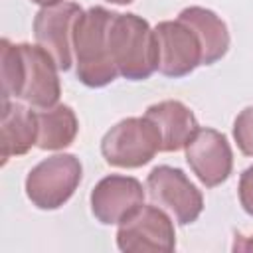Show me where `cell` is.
Here are the masks:
<instances>
[{
	"label": "cell",
	"mask_w": 253,
	"mask_h": 253,
	"mask_svg": "<svg viewBox=\"0 0 253 253\" xmlns=\"http://www.w3.org/2000/svg\"><path fill=\"white\" fill-rule=\"evenodd\" d=\"M55 59L40 45L12 43L8 38L0 42V73L2 99H22L32 107L49 109L57 105L61 85Z\"/></svg>",
	"instance_id": "1"
},
{
	"label": "cell",
	"mask_w": 253,
	"mask_h": 253,
	"mask_svg": "<svg viewBox=\"0 0 253 253\" xmlns=\"http://www.w3.org/2000/svg\"><path fill=\"white\" fill-rule=\"evenodd\" d=\"M115 12L93 6L83 10L73 30V53L77 79L93 89L113 83L119 75L109 49V26Z\"/></svg>",
	"instance_id": "2"
},
{
	"label": "cell",
	"mask_w": 253,
	"mask_h": 253,
	"mask_svg": "<svg viewBox=\"0 0 253 253\" xmlns=\"http://www.w3.org/2000/svg\"><path fill=\"white\" fill-rule=\"evenodd\" d=\"M109 49L119 75L144 81L158 69V45L150 24L132 12H115L109 26Z\"/></svg>",
	"instance_id": "3"
},
{
	"label": "cell",
	"mask_w": 253,
	"mask_h": 253,
	"mask_svg": "<svg viewBox=\"0 0 253 253\" xmlns=\"http://www.w3.org/2000/svg\"><path fill=\"white\" fill-rule=\"evenodd\" d=\"M162 150L156 125L146 117L119 121L101 140V154L115 168H140Z\"/></svg>",
	"instance_id": "4"
},
{
	"label": "cell",
	"mask_w": 253,
	"mask_h": 253,
	"mask_svg": "<svg viewBox=\"0 0 253 253\" xmlns=\"http://www.w3.org/2000/svg\"><path fill=\"white\" fill-rule=\"evenodd\" d=\"M81 176L83 166L75 154H53L28 172L26 196L40 210H57L75 194Z\"/></svg>",
	"instance_id": "5"
},
{
	"label": "cell",
	"mask_w": 253,
	"mask_h": 253,
	"mask_svg": "<svg viewBox=\"0 0 253 253\" xmlns=\"http://www.w3.org/2000/svg\"><path fill=\"white\" fill-rule=\"evenodd\" d=\"M117 247L125 253H170L176 247L174 223L160 206L142 204L138 210H134L126 219L119 223Z\"/></svg>",
	"instance_id": "6"
},
{
	"label": "cell",
	"mask_w": 253,
	"mask_h": 253,
	"mask_svg": "<svg viewBox=\"0 0 253 253\" xmlns=\"http://www.w3.org/2000/svg\"><path fill=\"white\" fill-rule=\"evenodd\" d=\"M146 190L152 204L168 210L180 225L194 223L204 210V196L198 186L174 166H156L146 178Z\"/></svg>",
	"instance_id": "7"
},
{
	"label": "cell",
	"mask_w": 253,
	"mask_h": 253,
	"mask_svg": "<svg viewBox=\"0 0 253 253\" xmlns=\"http://www.w3.org/2000/svg\"><path fill=\"white\" fill-rule=\"evenodd\" d=\"M83 14L75 2H57L42 6L34 18L36 42L55 59L59 71L71 69L73 63V30Z\"/></svg>",
	"instance_id": "8"
},
{
	"label": "cell",
	"mask_w": 253,
	"mask_h": 253,
	"mask_svg": "<svg viewBox=\"0 0 253 253\" xmlns=\"http://www.w3.org/2000/svg\"><path fill=\"white\" fill-rule=\"evenodd\" d=\"M158 45V71L166 77H186L202 65V43L182 20H166L154 28Z\"/></svg>",
	"instance_id": "9"
},
{
	"label": "cell",
	"mask_w": 253,
	"mask_h": 253,
	"mask_svg": "<svg viewBox=\"0 0 253 253\" xmlns=\"http://www.w3.org/2000/svg\"><path fill=\"white\" fill-rule=\"evenodd\" d=\"M186 162L206 188L223 184L233 170V152L227 136L215 128H198L186 144Z\"/></svg>",
	"instance_id": "10"
},
{
	"label": "cell",
	"mask_w": 253,
	"mask_h": 253,
	"mask_svg": "<svg viewBox=\"0 0 253 253\" xmlns=\"http://www.w3.org/2000/svg\"><path fill=\"white\" fill-rule=\"evenodd\" d=\"M142 204L144 188L132 176H105L91 192V211L103 225L121 223Z\"/></svg>",
	"instance_id": "11"
},
{
	"label": "cell",
	"mask_w": 253,
	"mask_h": 253,
	"mask_svg": "<svg viewBox=\"0 0 253 253\" xmlns=\"http://www.w3.org/2000/svg\"><path fill=\"white\" fill-rule=\"evenodd\" d=\"M144 117L156 125L162 138V152H178L186 148L190 138L200 128L196 115L190 111V107L176 99L150 105Z\"/></svg>",
	"instance_id": "12"
},
{
	"label": "cell",
	"mask_w": 253,
	"mask_h": 253,
	"mask_svg": "<svg viewBox=\"0 0 253 253\" xmlns=\"http://www.w3.org/2000/svg\"><path fill=\"white\" fill-rule=\"evenodd\" d=\"M34 144H38V113L26 105L4 101L0 126L2 164H6L12 156L26 154Z\"/></svg>",
	"instance_id": "13"
},
{
	"label": "cell",
	"mask_w": 253,
	"mask_h": 253,
	"mask_svg": "<svg viewBox=\"0 0 253 253\" xmlns=\"http://www.w3.org/2000/svg\"><path fill=\"white\" fill-rule=\"evenodd\" d=\"M178 20L186 22L200 38L202 51H204L202 65H211L227 53L229 32H227L225 22L213 10H208L202 6H190L180 12Z\"/></svg>",
	"instance_id": "14"
},
{
	"label": "cell",
	"mask_w": 253,
	"mask_h": 253,
	"mask_svg": "<svg viewBox=\"0 0 253 253\" xmlns=\"http://www.w3.org/2000/svg\"><path fill=\"white\" fill-rule=\"evenodd\" d=\"M79 132V121L69 105H53L38 113V148L61 150L73 144Z\"/></svg>",
	"instance_id": "15"
},
{
	"label": "cell",
	"mask_w": 253,
	"mask_h": 253,
	"mask_svg": "<svg viewBox=\"0 0 253 253\" xmlns=\"http://www.w3.org/2000/svg\"><path fill=\"white\" fill-rule=\"evenodd\" d=\"M233 138L245 156H253V107H245L233 123Z\"/></svg>",
	"instance_id": "16"
},
{
	"label": "cell",
	"mask_w": 253,
	"mask_h": 253,
	"mask_svg": "<svg viewBox=\"0 0 253 253\" xmlns=\"http://www.w3.org/2000/svg\"><path fill=\"white\" fill-rule=\"evenodd\" d=\"M239 204L241 208L253 215V166L245 168L239 176Z\"/></svg>",
	"instance_id": "17"
},
{
	"label": "cell",
	"mask_w": 253,
	"mask_h": 253,
	"mask_svg": "<svg viewBox=\"0 0 253 253\" xmlns=\"http://www.w3.org/2000/svg\"><path fill=\"white\" fill-rule=\"evenodd\" d=\"M233 251H253V235H237L233 243Z\"/></svg>",
	"instance_id": "18"
},
{
	"label": "cell",
	"mask_w": 253,
	"mask_h": 253,
	"mask_svg": "<svg viewBox=\"0 0 253 253\" xmlns=\"http://www.w3.org/2000/svg\"><path fill=\"white\" fill-rule=\"evenodd\" d=\"M32 2H36L40 6H51V4H57V2H63V0H32Z\"/></svg>",
	"instance_id": "19"
},
{
	"label": "cell",
	"mask_w": 253,
	"mask_h": 253,
	"mask_svg": "<svg viewBox=\"0 0 253 253\" xmlns=\"http://www.w3.org/2000/svg\"><path fill=\"white\" fill-rule=\"evenodd\" d=\"M107 2H111V4H130L134 0H107Z\"/></svg>",
	"instance_id": "20"
}]
</instances>
